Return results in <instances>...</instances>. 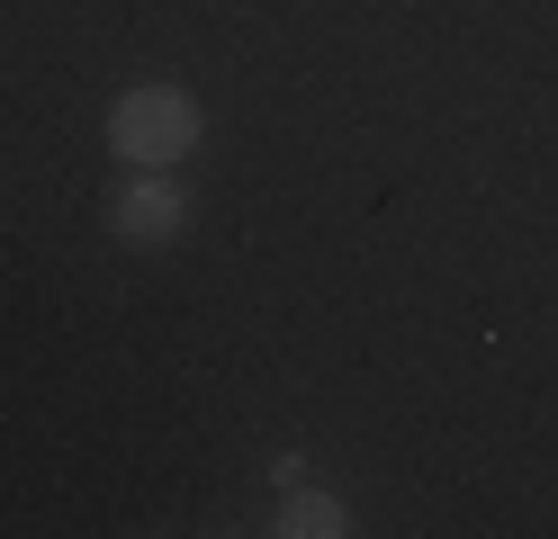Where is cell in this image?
I'll return each mask as SVG.
<instances>
[{
    "mask_svg": "<svg viewBox=\"0 0 558 539\" xmlns=\"http://www.w3.org/2000/svg\"><path fill=\"white\" fill-rule=\"evenodd\" d=\"M109 144H118V162H135V171L190 162V144H198V99L171 90V82H135V90H118V108H109Z\"/></svg>",
    "mask_w": 558,
    "mask_h": 539,
    "instance_id": "obj_1",
    "label": "cell"
},
{
    "mask_svg": "<svg viewBox=\"0 0 558 539\" xmlns=\"http://www.w3.org/2000/svg\"><path fill=\"white\" fill-rule=\"evenodd\" d=\"M181 225H190V198L171 189L162 171H126V189L109 198V234H118V243H145V252H154V243H171Z\"/></svg>",
    "mask_w": 558,
    "mask_h": 539,
    "instance_id": "obj_2",
    "label": "cell"
},
{
    "mask_svg": "<svg viewBox=\"0 0 558 539\" xmlns=\"http://www.w3.org/2000/svg\"><path fill=\"white\" fill-rule=\"evenodd\" d=\"M270 530H279V539H342V530H352V513H342L333 494H289Z\"/></svg>",
    "mask_w": 558,
    "mask_h": 539,
    "instance_id": "obj_3",
    "label": "cell"
}]
</instances>
